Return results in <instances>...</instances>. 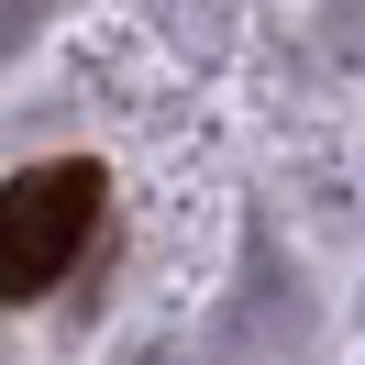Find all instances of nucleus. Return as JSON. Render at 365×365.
Listing matches in <instances>:
<instances>
[{"label": "nucleus", "mask_w": 365, "mask_h": 365, "mask_svg": "<svg viewBox=\"0 0 365 365\" xmlns=\"http://www.w3.org/2000/svg\"><path fill=\"white\" fill-rule=\"evenodd\" d=\"M100 200H111V178H100L89 155H56V166H23V178L0 188V299H45L56 277L89 255L100 232Z\"/></svg>", "instance_id": "nucleus-1"}]
</instances>
